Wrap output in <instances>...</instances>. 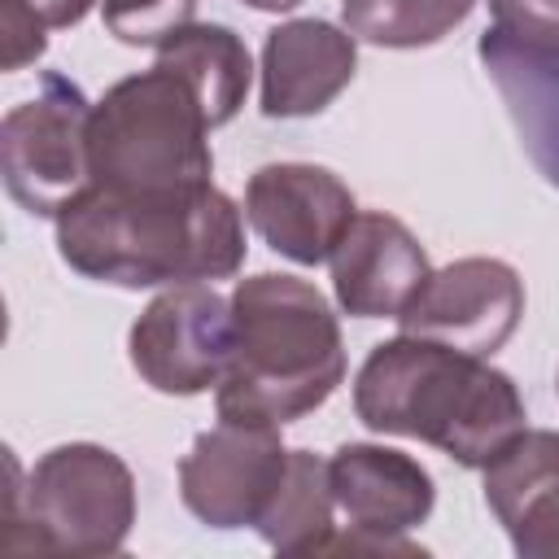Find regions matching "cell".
Here are the masks:
<instances>
[{"instance_id": "1", "label": "cell", "mask_w": 559, "mask_h": 559, "mask_svg": "<svg viewBox=\"0 0 559 559\" xmlns=\"http://www.w3.org/2000/svg\"><path fill=\"white\" fill-rule=\"evenodd\" d=\"M52 223L61 262L96 284H214L245 262V218L214 183L179 192L87 188Z\"/></svg>"}, {"instance_id": "2", "label": "cell", "mask_w": 559, "mask_h": 559, "mask_svg": "<svg viewBox=\"0 0 559 559\" xmlns=\"http://www.w3.org/2000/svg\"><path fill=\"white\" fill-rule=\"evenodd\" d=\"M354 415L371 432L428 441L463 467L493 463L528 428L524 397L507 371L406 332L380 341L358 367Z\"/></svg>"}, {"instance_id": "3", "label": "cell", "mask_w": 559, "mask_h": 559, "mask_svg": "<svg viewBox=\"0 0 559 559\" xmlns=\"http://www.w3.org/2000/svg\"><path fill=\"white\" fill-rule=\"evenodd\" d=\"M236 345L218 380V419L293 424L323 406L345 380L341 323L328 297L297 275L262 271L231 293Z\"/></svg>"}, {"instance_id": "4", "label": "cell", "mask_w": 559, "mask_h": 559, "mask_svg": "<svg viewBox=\"0 0 559 559\" xmlns=\"http://www.w3.org/2000/svg\"><path fill=\"white\" fill-rule=\"evenodd\" d=\"M210 114L192 83L153 61L118 79L96 105L87 127L92 188L105 192H179L210 183Z\"/></svg>"}, {"instance_id": "5", "label": "cell", "mask_w": 559, "mask_h": 559, "mask_svg": "<svg viewBox=\"0 0 559 559\" xmlns=\"http://www.w3.org/2000/svg\"><path fill=\"white\" fill-rule=\"evenodd\" d=\"M31 546L52 555H114L135 524L131 467L96 445H52L26 480Z\"/></svg>"}, {"instance_id": "6", "label": "cell", "mask_w": 559, "mask_h": 559, "mask_svg": "<svg viewBox=\"0 0 559 559\" xmlns=\"http://www.w3.org/2000/svg\"><path fill=\"white\" fill-rule=\"evenodd\" d=\"M87 127H92V100L66 74H44L39 92L4 114L0 122L4 188L26 214L57 218L79 192L92 188Z\"/></svg>"}, {"instance_id": "7", "label": "cell", "mask_w": 559, "mask_h": 559, "mask_svg": "<svg viewBox=\"0 0 559 559\" xmlns=\"http://www.w3.org/2000/svg\"><path fill=\"white\" fill-rule=\"evenodd\" d=\"M236 314L214 284H170L131 323L127 349L140 380L170 397L218 389L231 367Z\"/></svg>"}, {"instance_id": "8", "label": "cell", "mask_w": 559, "mask_h": 559, "mask_svg": "<svg viewBox=\"0 0 559 559\" xmlns=\"http://www.w3.org/2000/svg\"><path fill=\"white\" fill-rule=\"evenodd\" d=\"M288 472L280 424L218 419L179 459V498L210 528H258Z\"/></svg>"}, {"instance_id": "9", "label": "cell", "mask_w": 559, "mask_h": 559, "mask_svg": "<svg viewBox=\"0 0 559 559\" xmlns=\"http://www.w3.org/2000/svg\"><path fill=\"white\" fill-rule=\"evenodd\" d=\"M524 314V280L502 258H459L424 280L397 314L406 336H428L450 349L493 358Z\"/></svg>"}, {"instance_id": "10", "label": "cell", "mask_w": 559, "mask_h": 559, "mask_svg": "<svg viewBox=\"0 0 559 559\" xmlns=\"http://www.w3.org/2000/svg\"><path fill=\"white\" fill-rule=\"evenodd\" d=\"M354 192L314 162H271L245 183V218L266 249L297 266H319L354 223Z\"/></svg>"}, {"instance_id": "11", "label": "cell", "mask_w": 559, "mask_h": 559, "mask_svg": "<svg viewBox=\"0 0 559 559\" xmlns=\"http://www.w3.org/2000/svg\"><path fill=\"white\" fill-rule=\"evenodd\" d=\"M328 266L336 306L354 319H397L432 275L415 231L384 210H358Z\"/></svg>"}, {"instance_id": "12", "label": "cell", "mask_w": 559, "mask_h": 559, "mask_svg": "<svg viewBox=\"0 0 559 559\" xmlns=\"http://www.w3.org/2000/svg\"><path fill=\"white\" fill-rule=\"evenodd\" d=\"M358 70V39L323 17L280 22L262 44V114L310 118L323 114Z\"/></svg>"}, {"instance_id": "13", "label": "cell", "mask_w": 559, "mask_h": 559, "mask_svg": "<svg viewBox=\"0 0 559 559\" xmlns=\"http://www.w3.org/2000/svg\"><path fill=\"white\" fill-rule=\"evenodd\" d=\"M328 476L349 533L362 537H406L432 515L437 502L432 476L419 459L371 441H345L328 459Z\"/></svg>"}, {"instance_id": "14", "label": "cell", "mask_w": 559, "mask_h": 559, "mask_svg": "<svg viewBox=\"0 0 559 559\" xmlns=\"http://www.w3.org/2000/svg\"><path fill=\"white\" fill-rule=\"evenodd\" d=\"M485 472V502L515 555L559 559V432L524 428Z\"/></svg>"}, {"instance_id": "15", "label": "cell", "mask_w": 559, "mask_h": 559, "mask_svg": "<svg viewBox=\"0 0 559 559\" xmlns=\"http://www.w3.org/2000/svg\"><path fill=\"white\" fill-rule=\"evenodd\" d=\"M476 52L520 131L528 162L550 188H559V52L524 44L498 26H485Z\"/></svg>"}, {"instance_id": "16", "label": "cell", "mask_w": 559, "mask_h": 559, "mask_svg": "<svg viewBox=\"0 0 559 559\" xmlns=\"http://www.w3.org/2000/svg\"><path fill=\"white\" fill-rule=\"evenodd\" d=\"M157 61L179 70L192 92L201 96L205 114L214 127L231 122L249 96V79H253V61L245 39L231 26L218 22H192L183 35H175L166 48H157Z\"/></svg>"}, {"instance_id": "17", "label": "cell", "mask_w": 559, "mask_h": 559, "mask_svg": "<svg viewBox=\"0 0 559 559\" xmlns=\"http://www.w3.org/2000/svg\"><path fill=\"white\" fill-rule=\"evenodd\" d=\"M332 476L314 450H288V472L266 515L258 520V537L280 555H323L332 537Z\"/></svg>"}, {"instance_id": "18", "label": "cell", "mask_w": 559, "mask_h": 559, "mask_svg": "<svg viewBox=\"0 0 559 559\" xmlns=\"http://www.w3.org/2000/svg\"><path fill=\"white\" fill-rule=\"evenodd\" d=\"M480 0H341L345 31L376 48H428L445 39Z\"/></svg>"}, {"instance_id": "19", "label": "cell", "mask_w": 559, "mask_h": 559, "mask_svg": "<svg viewBox=\"0 0 559 559\" xmlns=\"http://www.w3.org/2000/svg\"><path fill=\"white\" fill-rule=\"evenodd\" d=\"M105 31L131 48H166L197 17V0H105Z\"/></svg>"}, {"instance_id": "20", "label": "cell", "mask_w": 559, "mask_h": 559, "mask_svg": "<svg viewBox=\"0 0 559 559\" xmlns=\"http://www.w3.org/2000/svg\"><path fill=\"white\" fill-rule=\"evenodd\" d=\"M489 26L559 52V0H489Z\"/></svg>"}, {"instance_id": "21", "label": "cell", "mask_w": 559, "mask_h": 559, "mask_svg": "<svg viewBox=\"0 0 559 559\" xmlns=\"http://www.w3.org/2000/svg\"><path fill=\"white\" fill-rule=\"evenodd\" d=\"M48 26L39 22V13L22 0H0V66L4 70H22L31 61L44 57L48 48Z\"/></svg>"}, {"instance_id": "22", "label": "cell", "mask_w": 559, "mask_h": 559, "mask_svg": "<svg viewBox=\"0 0 559 559\" xmlns=\"http://www.w3.org/2000/svg\"><path fill=\"white\" fill-rule=\"evenodd\" d=\"M22 4H31L48 31H52V26H74V22H83L87 9H92V0H22Z\"/></svg>"}, {"instance_id": "23", "label": "cell", "mask_w": 559, "mask_h": 559, "mask_svg": "<svg viewBox=\"0 0 559 559\" xmlns=\"http://www.w3.org/2000/svg\"><path fill=\"white\" fill-rule=\"evenodd\" d=\"M240 4H249V9H258V13H288V9H297L301 0H240Z\"/></svg>"}]
</instances>
